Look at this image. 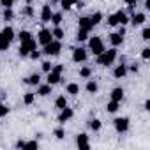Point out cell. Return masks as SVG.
Returning a JSON list of instances; mask_svg holds the SVG:
<instances>
[{"label": "cell", "instance_id": "1f68e13d", "mask_svg": "<svg viewBox=\"0 0 150 150\" xmlns=\"http://www.w3.org/2000/svg\"><path fill=\"white\" fill-rule=\"evenodd\" d=\"M55 106H57L58 110L65 108V106H67V99H65V96H58V97H57V101H55Z\"/></svg>", "mask_w": 150, "mask_h": 150}, {"label": "cell", "instance_id": "9f6ffc18", "mask_svg": "<svg viewBox=\"0 0 150 150\" xmlns=\"http://www.w3.org/2000/svg\"><path fill=\"white\" fill-rule=\"evenodd\" d=\"M0 51H2V50H0Z\"/></svg>", "mask_w": 150, "mask_h": 150}, {"label": "cell", "instance_id": "30bf717a", "mask_svg": "<svg viewBox=\"0 0 150 150\" xmlns=\"http://www.w3.org/2000/svg\"><path fill=\"white\" fill-rule=\"evenodd\" d=\"M76 145H78L80 148H90L88 134H85V132H80V134L76 136Z\"/></svg>", "mask_w": 150, "mask_h": 150}, {"label": "cell", "instance_id": "5b68a950", "mask_svg": "<svg viewBox=\"0 0 150 150\" xmlns=\"http://www.w3.org/2000/svg\"><path fill=\"white\" fill-rule=\"evenodd\" d=\"M34 50H37V41H35V39H30V41L20 44L18 53H20V57H28L30 51H34Z\"/></svg>", "mask_w": 150, "mask_h": 150}, {"label": "cell", "instance_id": "5bb4252c", "mask_svg": "<svg viewBox=\"0 0 150 150\" xmlns=\"http://www.w3.org/2000/svg\"><path fill=\"white\" fill-rule=\"evenodd\" d=\"M125 74H127V65H125V64H120V65H117V67H115V71H113V76H115L117 80L124 78Z\"/></svg>", "mask_w": 150, "mask_h": 150}, {"label": "cell", "instance_id": "60d3db41", "mask_svg": "<svg viewBox=\"0 0 150 150\" xmlns=\"http://www.w3.org/2000/svg\"><path fill=\"white\" fill-rule=\"evenodd\" d=\"M141 58H143V60H148V58H150V48H143V51H141Z\"/></svg>", "mask_w": 150, "mask_h": 150}, {"label": "cell", "instance_id": "7402d4cb", "mask_svg": "<svg viewBox=\"0 0 150 150\" xmlns=\"http://www.w3.org/2000/svg\"><path fill=\"white\" fill-rule=\"evenodd\" d=\"M88 127H90V131L97 132V131H101V127H103V122H101L99 118H92V120L88 122Z\"/></svg>", "mask_w": 150, "mask_h": 150}, {"label": "cell", "instance_id": "8d00e7d4", "mask_svg": "<svg viewBox=\"0 0 150 150\" xmlns=\"http://www.w3.org/2000/svg\"><path fill=\"white\" fill-rule=\"evenodd\" d=\"M9 115V106L7 104H0V118H4Z\"/></svg>", "mask_w": 150, "mask_h": 150}, {"label": "cell", "instance_id": "f907efd6", "mask_svg": "<svg viewBox=\"0 0 150 150\" xmlns=\"http://www.w3.org/2000/svg\"><path fill=\"white\" fill-rule=\"evenodd\" d=\"M145 110H146V111H148V110H150V101H148V99H146V101H145Z\"/></svg>", "mask_w": 150, "mask_h": 150}, {"label": "cell", "instance_id": "f5cc1de1", "mask_svg": "<svg viewBox=\"0 0 150 150\" xmlns=\"http://www.w3.org/2000/svg\"><path fill=\"white\" fill-rule=\"evenodd\" d=\"M25 2H27V4H32V2H34V0H25Z\"/></svg>", "mask_w": 150, "mask_h": 150}, {"label": "cell", "instance_id": "4dcf8cb0", "mask_svg": "<svg viewBox=\"0 0 150 150\" xmlns=\"http://www.w3.org/2000/svg\"><path fill=\"white\" fill-rule=\"evenodd\" d=\"M101 21H103V14H101V13H94V14L90 16V23H92V27L99 25Z\"/></svg>", "mask_w": 150, "mask_h": 150}, {"label": "cell", "instance_id": "f6af8a7d", "mask_svg": "<svg viewBox=\"0 0 150 150\" xmlns=\"http://www.w3.org/2000/svg\"><path fill=\"white\" fill-rule=\"evenodd\" d=\"M0 2H2L4 7H13V4L16 2V0H0Z\"/></svg>", "mask_w": 150, "mask_h": 150}, {"label": "cell", "instance_id": "e0dca14e", "mask_svg": "<svg viewBox=\"0 0 150 150\" xmlns=\"http://www.w3.org/2000/svg\"><path fill=\"white\" fill-rule=\"evenodd\" d=\"M78 27L80 28H83V30H87V32H90L94 27H92V23H90V18H87V16H83V18H80L78 20Z\"/></svg>", "mask_w": 150, "mask_h": 150}, {"label": "cell", "instance_id": "2e32d148", "mask_svg": "<svg viewBox=\"0 0 150 150\" xmlns=\"http://www.w3.org/2000/svg\"><path fill=\"white\" fill-rule=\"evenodd\" d=\"M51 88H53V85H50V83H46V85H37V96L46 97V96L51 94Z\"/></svg>", "mask_w": 150, "mask_h": 150}, {"label": "cell", "instance_id": "ffe728a7", "mask_svg": "<svg viewBox=\"0 0 150 150\" xmlns=\"http://www.w3.org/2000/svg\"><path fill=\"white\" fill-rule=\"evenodd\" d=\"M115 16H117V23H118V25H127V23H129V18H127V14H125L124 11H117Z\"/></svg>", "mask_w": 150, "mask_h": 150}, {"label": "cell", "instance_id": "74e56055", "mask_svg": "<svg viewBox=\"0 0 150 150\" xmlns=\"http://www.w3.org/2000/svg\"><path fill=\"white\" fill-rule=\"evenodd\" d=\"M141 39H143V41H148V39H150V27H145V28H143Z\"/></svg>", "mask_w": 150, "mask_h": 150}, {"label": "cell", "instance_id": "d4e9b609", "mask_svg": "<svg viewBox=\"0 0 150 150\" xmlns=\"http://www.w3.org/2000/svg\"><path fill=\"white\" fill-rule=\"evenodd\" d=\"M88 34H90V32H87V30H83V28H78L76 41H78V42H83V41H87V39H88Z\"/></svg>", "mask_w": 150, "mask_h": 150}, {"label": "cell", "instance_id": "7dc6e473", "mask_svg": "<svg viewBox=\"0 0 150 150\" xmlns=\"http://www.w3.org/2000/svg\"><path fill=\"white\" fill-rule=\"evenodd\" d=\"M127 71H131V72H138V65H136V64H131V65L127 67Z\"/></svg>", "mask_w": 150, "mask_h": 150}, {"label": "cell", "instance_id": "f1b7e54d", "mask_svg": "<svg viewBox=\"0 0 150 150\" xmlns=\"http://www.w3.org/2000/svg\"><path fill=\"white\" fill-rule=\"evenodd\" d=\"M90 76H92V69H90V67H81V69H80V78L88 80Z\"/></svg>", "mask_w": 150, "mask_h": 150}, {"label": "cell", "instance_id": "ab89813d", "mask_svg": "<svg viewBox=\"0 0 150 150\" xmlns=\"http://www.w3.org/2000/svg\"><path fill=\"white\" fill-rule=\"evenodd\" d=\"M108 25H110V27H118V23H117V16H115V14L108 16Z\"/></svg>", "mask_w": 150, "mask_h": 150}, {"label": "cell", "instance_id": "816d5d0a", "mask_svg": "<svg viewBox=\"0 0 150 150\" xmlns=\"http://www.w3.org/2000/svg\"><path fill=\"white\" fill-rule=\"evenodd\" d=\"M145 7H146V9H150V0H145Z\"/></svg>", "mask_w": 150, "mask_h": 150}, {"label": "cell", "instance_id": "3957f363", "mask_svg": "<svg viewBox=\"0 0 150 150\" xmlns=\"http://www.w3.org/2000/svg\"><path fill=\"white\" fill-rule=\"evenodd\" d=\"M88 46H90V51L97 57V55H101L106 48H104V42H103V39L99 37V35H94V37H90V41H88Z\"/></svg>", "mask_w": 150, "mask_h": 150}, {"label": "cell", "instance_id": "cb8c5ba5", "mask_svg": "<svg viewBox=\"0 0 150 150\" xmlns=\"http://www.w3.org/2000/svg\"><path fill=\"white\" fill-rule=\"evenodd\" d=\"M99 90V85H97V81H94V80H88L87 81V92L88 94H96Z\"/></svg>", "mask_w": 150, "mask_h": 150}, {"label": "cell", "instance_id": "ba28073f", "mask_svg": "<svg viewBox=\"0 0 150 150\" xmlns=\"http://www.w3.org/2000/svg\"><path fill=\"white\" fill-rule=\"evenodd\" d=\"M87 58H88V53L85 48H74L72 50V62L80 64V62H85Z\"/></svg>", "mask_w": 150, "mask_h": 150}, {"label": "cell", "instance_id": "d590c367", "mask_svg": "<svg viewBox=\"0 0 150 150\" xmlns=\"http://www.w3.org/2000/svg\"><path fill=\"white\" fill-rule=\"evenodd\" d=\"M23 14L28 16V18H32V16H34V7H32L30 4H27V6L23 7Z\"/></svg>", "mask_w": 150, "mask_h": 150}, {"label": "cell", "instance_id": "603a6c76", "mask_svg": "<svg viewBox=\"0 0 150 150\" xmlns=\"http://www.w3.org/2000/svg\"><path fill=\"white\" fill-rule=\"evenodd\" d=\"M51 35H53V39H55V41H62V39H64V35H65V32H64L60 27H55V28H53V32H51Z\"/></svg>", "mask_w": 150, "mask_h": 150}, {"label": "cell", "instance_id": "9c48e42d", "mask_svg": "<svg viewBox=\"0 0 150 150\" xmlns=\"http://www.w3.org/2000/svg\"><path fill=\"white\" fill-rule=\"evenodd\" d=\"M72 117H74V111H72V108L65 106V108H62V110H60V115H58V122H60V124H65V122H69Z\"/></svg>", "mask_w": 150, "mask_h": 150}, {"label": "cell", "instance_id": "6da1fadb", "mask_svg": "<svg viewBox=\"0 0 150 150\" xmlns=\"http://www.w3.org/2000/svg\"><path fill=\"white\" fill-rule=\"evenodd\" d=\"M115 58H117V48L113 46V48H110L108 51L104 50L101 55H97V64L108 67V65H111V64L115 62Z\"/></svg>", "mask_w": 150, "mask_h": 150}, {"label": "cell", "instance_id": "e575fe53", "mask_svg": "<svg viewBox=\"0 0 150 150\" xmlns=\"http://www.w3.org/2000/svg\"><path fill=\"white\" fill-rule=\"evenodd\" d=\"M53 134H55L57 139H64V138H65V131H64L62 127H57V129L53 131Z\"/></svg>", "mask_w": 150, "mask_h": 150}, {"label": "cell", "instance_id": "4fadbf2b", "mask_svg": "<svg viewBox=\"0 0 150 150\" xmlns=\"http://www.w3.org/2000/svg\"><path fill=\"white\" fill-rule=\"evenodd\" d=\"M110 97H111V101L122 103V101H124V88H120V87L113 88V90H111V94H110Z\"/></svg>", "mask_w": 150, "mask_h": 150}, {"label": "cell", "instance_id": "8992f818", "mask_svg": "<svg viewBox=\"0 0 150 150\" xmlns=\"http://www.w3.org/2000/svg\"><path fill=\"white\" fill-rule=\"evenodd\" d=\"M113 125H115V131L117 132H127L129 131V118L127 117H118L113 120Z\"/></svg>", "mask_w": 150, "mask_h": 150}, {"label": "cell", "instance_id": "7bdbcfd3", "mask_svg": "<svg viewBox=\"0 0 150 150\" xmlns=\"http://www.w3.org/2000/svg\"><path fill=\"white\" fill-rule=\"evenodd\" d=\"M51 71H55V72L62 74V72H64V65H62V64H55V65L51 67Z\"/></svg>", "mask_w": 150, "mask_h": 150}, {"label": "cell", "instance_id": "f35d334b", "mask_svg": "<svg viewBox=\"0 0 150 150\" xmlns=\"http://www.w3.org/2000/svg\"><path fill=\"white\" fill-rule=\"evenodd\" d=\"M37 146H39L37 139H32V141H25V146L23 148H37Z\"/></svg>", "mask_w": 150, "mask_h": 150}, {"label": "cell", "instance_id": "836d02e7", "mask_svg": "<svg viewBox=\"0 0 150 150\" xmlns=\"http://www.w3.org/2000/svg\"><path fill=\"white\" fill-rule=\"evenodd\" d=\"M34 99H35V94H32V92H27V94L23 96V103H25L27 106H30V104L34 103Z\"/></svg>", "mask_w": 150, "mask_h": 150}, {"label": "cell", "instance_id": "681fc988", "mask_svg": "<svg viewBox=\"0 0 150 150\" xmlns=\"http://www.w3.org/2000/svg\"><path fill=\"white\" fill-rule=\"evenodd\" d=\"M136 2H138V0H125V4H127V6H131V7H132Z\"/></svg>", "mask_w": 150, "mask_h": 150}, {"label": "cell", "instance_id": "bcb514c9", "mask_svg": "<svg viewBox=\"0 0 150 150\" xmlns=\"http://www.w3.org/2000/svg\"><path fill=\"white\" fill-rule=\"evenodd\" d=\"M117 34H120V35L124 37V35H125V27H124V25H118V32H117Z\"/></svg>", "mask_w": 150, "mask_h": 150}, {"label": "cell", "instance_id": "c3c4849f", "mask_svg": "<svg viewBox=\"0 0 150 150\" xmlns=\"http://www.w3.org/2000/svg\"><path fill=\"white\" fill-rule=\"evenodd\" d=\"M23 146H25V141H23V139H20V141L16 143V148H23Z\"/></svg>", "mask_w": 150, "mask_h": 150}, {"label": "cell", "instance_id": "ee69618b", "mask_svg": "<svg viewBox=\"0 0 150 150\" xmlns=\"http://www.w3.org/2000/svg\"><path fill=\"white\" fill-rule=\"evenodd\" d=\"M32 60H37L39 57H41V51H37V50H34V51H30V55H28Z\"/></svg>", "mask_w": 150, "mask_h": 150}, {"label": "cell", "instance_id": "7a4b0ae2", "mask_svg": "<svg viewBox=\"0 0 150 150\" xmlns=\"http://www.w3.org/2000/svg\"><path fill=\"white\" fill-rule=\"evenodd\" d=\"M13 39H14V30L11 27H4L2 32H0V50H2V51L7 50L11 46Z\"/></svg>", "mask_w": 150, "mask_h": 150}, {"label": "cell", "instance_id": "4316f807", "mask_svg": "<svg viewBox=\"0 0 150 150\" xmlns=\"http://www.w3.org/2000/svg\"><path fill=\"white\" fill-rule=\"evenodd\" d=\"M2 18H4L6 21H11V20L14 18V11H13V7H6L4 13H2Z\"/></svg>", "mask_w": 150, "mask_h": 150}, {"label": "cell", "instance_id": "d6a6232c", "mask_svg": "<svg viewBox=\"0 0 150 150\" xmlns=\"http://www.w3.org/2000/svg\"><path fill=\"white\" fill-rule=\"evenodd\" d=\"M74 4H78V0H62V9H65V11H71Z\"/></svg>", "mask_w": 150, "mask_h": 150}, {"label": "cell", "instance_id": "83f0119b", "mask_svg": "<svg viewBox=\"0 0 150 150\" xmlns=\"http://www.w3.org/2000/svg\"><path fill=\"white\" fill-rule=\"evenodd\" d=\"M18 39H20V42H27V41H30V39H34V37H32V34H30L28 30H21L20 35H18Z\"/></svg>", "mask_w": 150, "mask_h": 150}, {"label": "cell", "instance_id": "f546056e", "mask_svg": "<svg viewBox=\"0 0 150 150\" xmlns=\"http://www.w3.org/2000/svg\"><path fill=\"white\" fill-rule=\"evenodd\" d=\"M50 21H51L55 27H60V23H62V13H53Z\"/></svg>", "mask_w": 150, "mask_h": 150}, {"label": "cell", "instance_id": "b9f144b4", "mask_svg": "<svg viewBox=\"0 0 150 150\" xmlns=\"http://www.w3.org/2000/svg\"><path fill=\"white\" fill-rule=\"evenodd\" d=\"M41 67H42V71H44V72H50V71H51V67H53V64H51V62H42V65H41Z\"/></svg>", "mask_w": 150, "mask_h": 150}, {"label": "cell", "instance_id": "9a60e30c", "mask_svg": "<svg viewBox=\"0 0 150 150\" xmlns=\"http://www.w3.org/2000/svg\"><path fill=\"white\" fill-rule=\"evenodd\" d=\"M51 14H53L51 7H50V6H42V9H41V21L48 23V21L51 20Z\"/></svg>", "mask_w": 150, "mask_h": 150}, {"label": "cell", "instance_id": "277c9868", "mask_svg": "<svg viewBox=\"0 0 150 150\" xmlns=\"http://www.w3.org/2000/svg\"><path fill=\"white\" fill-rule=\"evenodd\" d=\"M60 51H62V44H60V41H55V39L51 42H48L42 50V53L48 55V57H57Z\"/></svg>", "mask_w": 150, "mask_h": 150}, {"label": "cell", "instance_id": "52a82bcc", "mask_svg": "<svg viewBox=\"0 0 150 150\" xmlns=\"http://www.w3.org/2000/svg\"><path fill=\"white\" fill-rule=\"evenodd\" d=\"M53 41V35H51V30L50 28H41L39 30V34H37V42L41 44V46H46L48 42H51Z\"/></svg>", "mask_w": 150, "mask_h": 150}, {"label": "cell", "instance_id": "484cf974", "mask_svg": "<svg viewBox=\"0 0 150 150\" xmlns=\"http://www.w3.org/2000/svg\"><path fill=\"white\" fill-rule=\"evenodd\" d=\"M118 106H120V103L110 101V103L106 104V111H108V113H117V111H118Z\"/></svg>", "mask_w": 150, "mask_h": 150}, {"label": "cell", "instance_id": "ac0fdd59", "mask_svg": "<svg viewBox=\"0 0 150 150\" xmlns=\"http://www.w3.org/2000/svg\"><path fill=\"white\" fill-rule=\"evenodd\" d=\"M23 83L32 85V87H37V85L41 83V76H39V74H32V76H28V78L23 80Z\"/></svg>", "mask_w": 150, "mask_h": 150}, {"label": "cell", "instance_id": "8fae6325", "mask_svg": "<svg viewBox=\"0 0 150 150\" xmlns=\"http://www.w3.org/2000/svg\"><path fill=\"white\" fill-rule=\"evenodd\" d=\"M145 21H146V14H145V13H134L132 18H131V23H132L134 27H139V25H143Z\"/></svg>", "mask_w": 150, "mask_h": 150}, {"label": "cell", "instance_id": "7c38bea8", "mask_svg": "<svg viewBox=\"0 0 150 150\" xmlns=\"http://www.w3.org/2000/svg\"><path fill=\"white\" fill-rule=\"evenodd\" d=\"M60 80H62V74H58V72H55V71H50V72H48V78H46V83L57 85V83H60Z\"/></svg>", "mask_w": 150, "mask_h": 150}, {"label": "cell", "instance_id": "db71d44e", "mask_svg": "<svg viewBox=\"0 0 150 150\" xmlns=\"http://www.w3.org/2000/svg\"><path fill=\"white\" fill-rule=\"evenodd\" d=\"M55 2H58V0H51V4H55Z\"/></svg>", "mask_w": 150, "mask_h": 150}, {"label": "cell", "instance_id": "44dd1931", "mask_svg": "<svg viewBox=\"0 0 150 150\" xmlns=\"http://www.w3.org/2000/svg\"><path fill=\"white\" fill-rule=\"evenodd\" d=\"M108 37H110V42H111L115 48H117V46H120V44L124 42V37H122L120 34H110Z\"/></svg>", "mask_w": 150, "mask_h": 150}, {"label": "cell", "instance_id": "11a10c76", "mask_svg": "<svg viewBox=\"0 0 150 150\" xmlns=\"http://www.w3.org/2000/svg\"><path fill=\"white\" fill-rule=\"evenodd\" d=\"M0 16H2V14H0Z\"/></svg>", "mask_w": 150, "mask_h": 150}, {"label": "cell", "instance_id": "d6986e66", "mask_svg": "<svg viewBox=\"0 0 150 150\" xmlns=\"http://www.w3.org/2000/svg\"><path fill=\"white\" fill-rule=\"evenodd\" d=\"M65 92L71 94V96H78V94H80V85H78V83H67Z\"/></svg>", "mask_w": 150, "mask_h": 150}]
</instances>
